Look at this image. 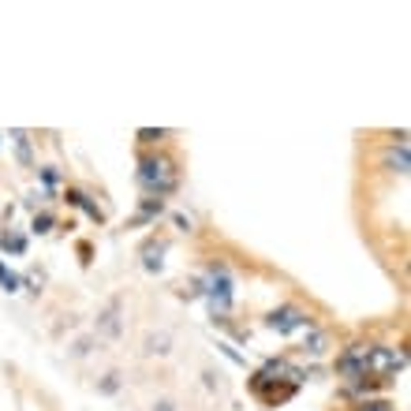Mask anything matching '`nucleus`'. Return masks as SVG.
Wrapping results in <instances>:
<instances>
[{"mask_svg":"<svg viewBox=\"0 0 411 411\" xmlns=\"http://www.w3.org/2000/svg\"><path fill=\"white\" fill-rule=\"evenodd\" d=\"M120 314H124V303H120V299H108L105 310L97 314V333H102L105 341H116V336H120V329H124Z\"/></svg>","mask_w":411,"mask_h":411,"instance_id":"7","label":"nucleus"},{"mask_svg":"<svg viewBox=\"0 0 411 411\" xmlns=\"http://www.w3.org/2000/svg\"><path fill=\"white\" fill-rule=\"evenodd\" d=\"M52 228V213H38L34 217V232H49Z\"/></svg>","mask_w":411,"mask_h":411,"instance_id":"17","label":"nucleus"},{"mask_svg":"<svg viewBox=\"0 0 411 411\" xmlns=\"http://www.w3.org/2000/svg\"><path fill=\"white\" fill-rule=\"evenodd\" d=\"M359 411H392L389 404H381V400H370V404H363Z\"/></svg>","mask_w":411,"mask_h":411,"instance_id":"19","label":"nucleus"},{"mask_svg":"<svg viewBox=\"0 0 411 411\" xmlns=\"http://www.w3.org/2000/svg\"><path fill=\"white\" fill-rule=\"evenodd\" d=\"M262 374H266V378H277V381H288V385H299V381H303V370L291 367L288 359H269L266 367H262Z\"/></svg>","mask_w":411,"mask_h":411,"instance_id":"8","label":"nucleus"},{"mask_svg":"<svg viewBox=\"0 0 411 411\" xmlns=\"http://www.w3.org/2000/svg\"><path fill=\"white\" fill-rule=\"evenodd\" d=\"M41 180H45V184H49V187H52V184H57V180H60V176H57V169H45V172H41Z\"/></svg>","mask_w":411,"mask_h":411,"instance_id":"20","label":"nucleus"},{"mask_svg":"<svg viewBox=\"0 0 411 411\" xmlns=\"http://www.w3.org/2000/svg\"><path fill=\"white\" fill-rule=\"evenodd\" d=\"M251 392H254L258 400H266V404H280V400H288L291 392H296V385H280L277 378H266V374L258 370V374L251 378Z\"/></svg>","mask_w":411,"mask_h":411,"instance_id":"5","label":"nucleus"},{"mask_svg":"<svg viewBox=\"0 0 411 411\" xmlns=\"http://www.w3.org/2000/svg\"><path fill=\"white\" fill-rule=\"evenodd\" d=\"M139 184H142V191H150V195L161 198L180 184V172H176V164H172V157L150 153V157L139 161Z\"/></svg>","mask_w":411,"mask_h":411,"instance_id":"1","label":"nucleus"},{"mask_svg":"<svg viewBox=\"0 0 411 411\" xmlns=\"http://www.w3.org/2000/svg\"><path fill=\"white\" fill-rule=\"evenodd\" d=\"M139 139H142V142H157V139H164V131H161V127H157V131H153V127H142Z\"/></svg>","mask_w":411,"mask_h":411,"instance_id":"18","label":"nucleus"},{"mask_svg":"<svg viewBox=\"0 0 411 411\" xmlns=\"http://www.w3.org/2000/svg\"><path fill=\"white\" fill-rule=\"evenodd\" d=\"M206 299H209L213 318L228 314V307H232V277H228V269L209 266V273H206Z\"/></svg>","mask_w":411,"mask_h":411,"instance_id":"2","label":"nucleus"},{"mask_svg":"<svg viewBox=\"0 0 411 411\" xmlns=\"http://www.w3.org/2000/svg\"><path fill=\"white\" fill-rule=\"evenodd\" d=\"M164 240H150L142 247V266H146V273H161V266H164Z\"/></svg>","mask_w":411,"mask_h":411,"instance_id":"9","label":"nucleus"},{"mask_svg":"<svg viewBox=\"0 0 411 411\" xmlns=\"http://www.w3.org/2000/svg\"><path fill=\"white\" fill-rule=\"evenodd\" d=\"M0 243H4L8 251H15V254H23V251H26V240H23V236H15V232H8Z\"/></svg>","mask_w":411,"mask_h":411,"instance_id":"15","label":"nucleus"},{"mask_svg":"<svg viewBox=\"0 0 411 411\" xmlns=\"http://www.w3.org/2000/svg\"><path fill=\"white\" fill-rule=\"evenodd\" d=\"M153 411H176V404H172V400H157V404H153Z\"/></svg>","mask_w":411,"mask_h":411,"instance_id":"21","label":"nucleus"},{"mask_svg":"<svg viewBox=\"0 0 411 411\" xmlns=\"http://www.w3.org/2000/svg\"><path fill=\"white\" fill-rule=\"evenodd\" d=\"M266 325L273 329V333H299V329H307V314L299 307H277V310H269V318H266Z\"/></svg>","mask_w":411,"mask_h":411,"instance_id":"4","label":"nucleus"},{"mask_svg":"<svg viewBox=\"0 0 411 411\" xmlns=\"http://www.w3.org/2000/svg\"><path fill=\"white\" fill-rule=\"evenodd\" d=\"M12 139H15V153H19V161L30 169L34 157H30V139H26V131H12Z\"/></svg>","mask_w":411,"mask_h":411,"instance_id":"12","label":"nucleus"},{"mask_svg":"<svg viewBox=\"0 0 411 411\" xmlns=\"http://www.w3.org/2000/svg\"><path fill=\"white\" fill-rule=\"evenodd\" d=\"M336 374L341 378H348V381H359V378H367V348L363 344H355V348H348L336 359Z\"/></svg>","mask_w":411,"mask_h":411,"instance_id":"6","label":"nucleus"},{"mask_svg":"<svg viewBox=\"0 0 411 411\" xmlns=\"http://www.w3.org/2000/svg\"><path fill=\"white\" fill-rule=\"evenodd\" d=\"M0 288H4V291H19L23 288V277H19V273H12L4 262H0Z\"/></svg>","mask_w":411,"mask_h":411,"instance_id":"14","label":"nucleus"},{"mask_svg":"<svg viewBox=\"0 0 411 411\" xmlns=\"http://www.w3.org/2000/svg\"><path fill=\"white\" fill-rule=\"evenodd\" d=\"M307 352H310V355H322V352H325V336H322V333H310Z\"/></svg>","mask_w":411,"mask_h":411,"instance_id":"16","label":"nucleus"},{"mask_svg":"<svg viewBox=\"0 0 411 411\" xmlns=\"http://www.w3.org/2000/svg\"><path fill=\"white\" fill-rule=\"evenodd\" d=\"M385 169H389V172H400V176L408 172V146H404V142H400L396 150L385 153Z\"/></svg>","mask_w":411,"mask_h":411,"instance_id":"10","label":"nucleus"},{"mask_svg":"<svg viewBox=\"0 0 411 411\" xmlns=\"http://www.w3.org/2000/svg\"><path fill=\"white\" fill-rule=\"evenodd\" d=\"M172 352V336L169 333H150L146 336V355H169Z\"/></svg>","mask_w":411,"mask_h":411,"instance_id":"11","label":"nucleus"},{"mask_svg":"<svg viewBox=\"0 0 411 411\" xmlns=\"http://www.w3.org/2000/svg\"><path fill=\"white\" fill-rule=\"evenodd\" d=\"M68 202H75L79 209H86V213H90V217H94V221H102V209H97L94 202H90V198H86V195H82V191H68Z\"/></svg>","mask_w":411,"mask_h":411,"instance_id":"13","label":"nucleus"},{"mask_svg":"<svg viewBox=\"0 0 411 411\" xmlns=\"http://www.w3.org/2000/svg\"><path fill=\"white\" fill-rule=\"evenodd\" d=\"M396 370H404V352L374 344L367 348V378H392Z\"/></svg>","mask_w":411,"mask_h":411,"instance_id":"3","label":"nucleus"}]
</instances>
